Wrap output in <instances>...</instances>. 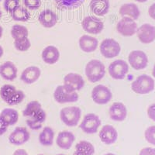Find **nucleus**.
<instances>
[{"mask_svg": "<svg viewBox=\"0 0 155 155\" xmlns=\"http://www.w3.org/2000/svg\"><path fill=\"white\" fill-rule=\"evenodd\" d=\"M76 155H94L95 147L93 144L87 140H81L75 145Z\"/></svg>", "mask_w": 155, "mask_h": 155, "instance_id": "27", "label": "nucleus"}, {"mask_svg": "<svg viewBox=\"0 0 155 155\" xmlns=\"http://www.w3.org/2000/svg\"><path fill=\"white\" fill-rule=\"evenodd\" d=\"M47 118V114L46 112L44 111V109H41V110H39L34 116L30 117V119H33V120H36V121L41 123V124H44Z\"/></svg>", "mask_w": 155, "mask_h": 155, "instance_id": "38", "label": "nucleus"}, {"mask_svg": "<svg viewBox=\"0 0 155 155\" xmlns=\"http://www.w3.org/2000/svg\"><path fill=\"white\" fill-rule=\"evenodd\" d=\"M11 17L15 21L27 22L30 18V12L28 9L19 5L11 13Z\"/></svg>", "mask_w": 155, "mask_h": 155, "instance_id": "29", "label": "nucleus"}, {"mask_svg": "<svg viewBox=\"0 0 155 155\" xmlns=\"http://www.w3.org/2000/svg\"><path fill=\"white\" fill-rule=\"evenodd\" d=\"M30 47H31V42L28 37L14 40V48L17 51L24 52V51H28Z\"/></svg>", "mask_w": 155, "mask_h": 155, "instance_id": "33", "label": "nucleus"}, {"mask_svg": "<svg viewBox=\"0 0 155 155\" xmlns=\"http://www.w3.org/2000/svg\"><path fill=\"white\" fill-rule=\"evenodd\" d=\"M109 75L115 80H123L125 78L129 71L128 64L124 60H115L108 68Z\"/></svg>", "mask_w": 155, "mask_h": 155, "instance_id": "7", "label": "nucleus"}, {"mask_svg": "<svg viewBox=\"0 0 155 155\" xmlns=\"http://www.w3.org/2000/svg\"><path fill=\"white\" fill-rule=\"evenodd\" d=\"M16 91V87L12 85H4L0 88V97L5 102L12 96V95Z\"/></svg>", "mask_w": 155, "mask_h": 155, "instance_id": "34", "label": "nucleus"}, {"mask_svg": "<svg viewBox=\"0 0 155 155\" xmlns=\"http://www.w3.org/2000/svg\"><path fill=\"white\" fill-rule=\"evenodd\" d=\"M26 123H27V127H28L30 130H41V129L42 128L43 124H41V123H39V122L33 120V119L29 118L28 120H27Z\"/></svg>", "mask_w": 155, "mask_h": 155, "instance_id": "39", "label": "nucleus"}, {"mask_svg": "<svg viewBox=\"0 0 155 155\" xmlns=\"http://www.w3.org/2000/svg\"><path fill=\"white\" fill-rule=\"evenodd\" d=\"M25 7L30 10H36L41 7V0H23Z\"/></svg>", "mask_w": 155, "mask_h": 155, "instance_id": "37", "label": "nucleus"}, {"mask_svg": "<svg viewBox=\"0 0 155 155\" xmlns=\"http://www.w3.org/2000/svg\"><path fill=\"white\" fill-rule=\"evenodd\" d=\"M41 57H42V60L44 61V63L48 64H54L59 60L60 52L56 47L50 45L43 50Z\"/></svg>", "mask_w": 155, "mask_h": 155, "instance_id": "23", "label": "nucleus"}, {"mask_svg": "<svg viewBox=\"0 0 155 155\" xmlns=\"http://www.w3.org/2000/svg\"><path fill=\"white\" fill-rule=\"evenodd\" d=\"M9 126L7 125V124L5 123L3 120V119L0 116V136L3 135L6 131H7V129Z\"/></svg>", "mask_w": 155, "mask_h": 155, "instance_id": "42", "label": "nucleus"}, {"mask_svg": "<svg viewBox=\"0 0 155 155\" xmlns=\"http://www.w3.org/2000/svg\"><path fill=\"white\" fill-rule=\"evenodd\" d=\"M119 12L123 17H129L134 20H137L140 16L139 8L134 3H125L122 5Z\"/></svg>", "mask_w": 155, "mask_h": 155, "instance_id": "24", "label": "nucleus"}, {"mask_svg": "<svg viewBox=\"0 0 155 155\" xmlns=\"http://www.w3.org/2000/svg\"><path fill=\"white\" fill-rule=\"evenodd\" d=\"M147 116L151 120L155 122V103H153L147 108Z\"/></svg>", "mask_w": 155, "mask_h": 155, "instance_id": "40", "label": "nucleus"}, {"mask_svg": "<svg viewBox=\"0 0 155 155\" xmlns=\"http://www.w3.org/2000/svg\"><path fill=\"white\" fill-rule=\"evenodd\" d=\"M56 155H64V154H63V153H58V154Z\"/></svg>", "mask_w": 155, "mask_h": 155, "instance_id": "51", "label": "nucleus"}, {"mask_svg": "<svg viewBox=\"0 0 155 155\" xmlns=\"http://www.w3.org/2000/svg\"><path fill=\"white\" fill-rule=\"evenodd\" d=\"M19 2H20L19 0H4V9L11 14L13 10L19 6Z\"/></svg>", "mask_w": 155, "mask_h": 155, "instance_id": "36", "label": "nucleus"}, {"mask_svg": "<svg viewBox=\"0 0 155 155\" xmlns=\"http://www.w3.org/2000/svg\"><path fill=\"white\" fill-rule=\"evenodd\" d=\"M4 54V50H3V48H2L1 45H0V58H2V55H3Z\"/></svg>", "mask_w": 155, "mask_h": 155, "instance_id": "45", "label": "nucleus"}, {"mask_svg": "<svg viewBox=\"0 0 155 155\" xmlns=\"http://www.w3.org/2000/svg\"><path fill=\"white\" fill-rule=\"evenodd\" d=\"M144 137L147 142L155 146V126H150L146 129Z\"/></svg>", "mask_w": 155, "mask_h": 155, "instance_id": "35", "label": "nucleus"}, {"mask_svg": "<svg viewBox=\"0 0 155 155\" xmlns=\"http://www.w3.org/2000/svg\"><path fill=\"white\" fill-rule=\"evenodd\" d=\"M41 75V71L37 66H30L25 68L20 74V80L27 85L36 82Z\"/></svg>", "mask_w": 155, "mask_h": 155, "instance_id": "18", "label": "nucleus"}, {"mask_svg": "<svg viewBox=\"0 0 155 155\" xmlns=\"http://www.w3.org/2000/svg\"><path fill=\"white\" fill-rule=\"evenodd\" d=\"M103 155H116V154H115V153H105V154H103Z\"/></svg>", "mask_w": 155, "mask_h": 155, "instance_id": "49", "label": "nucleus"}, {"mask_svg": "<svg viewBox=\"0 0 155 155\" xmlns=\"http://www.w3.org/2000/svg\"><path fill=\"white\" fill-rule=\"evenodd\" d=\"M137 24L135 20L129 17H123L116 25V30L123 37H132L137 33Z\"/></svg>", "mask_w": 155, "mask_h": 155, "instance_id": "11", "label": "nucleus"}, {"mask_svg": "<svg viewBox=\"0 0 155 155\" xmlns=\"http://www.w3.org/2000/svg\"><path fill=\"white\" fill-rule=\"evenodd\" d=\"M42 109V106H41V104L38 101H31L27 105L26 108L23 109V115L25 117H32L34 116L39 110H41Z\"/></svg>", "mask_w": 155, "mask_h": 155, "instance_id": "30", "label": "nucleus"}, {"mask_svg": "<svg viewBox=\"0 0 155 155\" xmlns=\"http://www.w3.org/2000/svg\"><path fill=\"white\" fill-rule=\"evenodd\" d=\"M136 34L142 44H149L155 41V27L149 23L141 25L137 28Z\"/></svg>", "mask_w": 155, "mask_h": 155, "instance_id": "13", "label": "nucleus"}, {"mask_svg": "<svg viewBox=\"0 0 155 155\" xmlns=\"http://www.w3.org/2000/svg\"><path fill=\"white\" fill-rule=\"evenodd\" d=\"M99 137L102 143L111 145L116 143L118 139V132L113 126L105 125L99 131Z\"/></svg>", "mask_w": 155, "mask_h": 155, "instance_id": "15", "label": "nucleus"}, {"mask_svg": "<svg viewBox=\"0 0 155 155\" xmlns=\"http://www.w3.org/2000/svg\"><path fill=\"white\" fill-rule=\"evenodd\" d=\"M100 53L104 58L111 59L120 54L121 47L116 40L113 38H106L101 42L99 45Z\"/></svg>", "mask_w": 155, "mask_h": 155, "instance_id": "4", "label": "nucleus"}, {"mask_svg": "<svg viewBox=\"0 0 155 155\" xmlns=\"http://www.w3.org/2000/svg\"><path fill=\"white\" fill-rule=\"evenodd\" d=\"M139 155H155V148L144 147L140 151Z\"/></svg>", "mask_w": 155, "mask_h": 155, "instance_id": "41", "label": "nucleus"}, {"mask_svg": "<svg viewBox=\"0 0 155 155\" xmlns=\"http://www.w3.org/2000/svg\"><path fill=\"white\" fill-rule=\"evenodd\" d=\"M11 36L14 40L27 37L29 36L28 29L23 25H13L11 29Z\"/></svg>", "mask_w": 155, "mask_h": 155, "instance_id": "31", "label": "nucleus"}, {"mask_svg": "<svg viewBox=\"0 0 155 155\" xmlns=\"http://www.w3.org/2000/svg\"><path fill=\"white\" fill-rule=\"evenodd\" d=\"M2 34H3V28L2 26H0V38L2 37Z\"/></svg>", "mask_w": 155, "mask_h": 155, "instance_id": "46", "label": "nucleus"}, {"mask_svg": "<svg viewBox=\"0 0 155 155\" xmlns=\"http://www.w3.org/2000/svg\"><path fill=\"white\" fill-rule=\"evenodd\" d=\"M37 155H44V154H43V153H39V154H37Z\"/></svg>", "mask_w": 155, "mask_h": 155, "instance_id": "52", "label": "nucleus"}, {"mask_svg": "<svg viewBox=\"0 0 155 155\" xmlns=\"http://www.w3.org/2000/svg\"><path fill=\"white\" fill-rule=\"evenodd\" d=\"M0 116L3 119L9 127L15 125L19 120V113L16 109L12 108H5L2 109L0 113Z\"/></svg>", "mask_w": 155, "mask_h": 155, "instance_id": "26", "label": "nucleus"}, {"mask_svg": "<svg viewBox=\"0 0 155 155\" xmlns=\"http://www.w3.org/2000/svg\"><path fill=\"white\" fill-rule=\"evenodd\" d=\"M128 61L130 65L135 70H143L148 64V57L143 51L136 50L130 53Z\"/></svg>", "mask_w": 155, "mask_h": 155, "instance_id": "12", "label": "nucleus"}, {"mask_svg": "<svg viewBox=\"0 0 155 155\" xmlns=\"http://www.w3.org/2000/svg\"><path fill=\"white\" fill-rule=\"evenodd\" d=\"M81 116V110L78 106H68L60 112V119L64 125L74 127L78 124Z\"/></svg>", "mask_w": 155, "mask_h": 155, "instance_id": "3", "label": "nucleus"}, {"mask_svg": "<svg viewBox=\"0 0 155 155\" xmlns=\"http://www.w3.org/2000/svg\"><path fill=\"white\" fill-rule=\"evenodd\" d=\"M12 155H29L28 153H27V151L26 150H24V149H17V150H15L14 152H13V153H12Z\"/></svg>", "mask_w": 155, "mask_h": 155, "instance_id": "44", "label": "nucleus"}, {"mask_svg": "<svg viewBox=\"0 0 155 155\" xmlns=\"http://www.w3.org/2000/svg\"><path fill=\"white\" fill-rule=\"evenodd\" d=\"M89 7L95 15L98 16H103L109 12L110 4L109 0H91Z\"/></svg>", "mask_w": 155, "mask_h": 155, "instance_id": "22", "label": "nucleus"}, {"mask_svg": "<svg viewBox=\"0 0 155 155\" xmlns=\"http://www.w3.org/2000/svg\"><path fill=\"white\" fill-rule=\"evenodd\" d=\"M1 1H2V0H0V2H1Z\"/></svg>", "mask_w": 155, "mask_h": 155, "instance_id": "54", "label": "nucleus"}, {"mask_svg": "<svg viewBox=\"0 0 155 155\" xmlns=\"http://www.w3.org/2000/svg\"><path fill=\"white\" fill-rule=\"evenodd\" d=\"M85 0H54L58 9L61 10H71L80 7Z\"/></svg>", "mask_w": 155, "mask_h": 155, "instance_id": "28", "label": "nucleus"}, {"mask_svg": "<svg viewBox=\"0 0 155 155\" xmlns=\"http://www.w3.org/2000/svg\"><path fill=\"white\" fill-rule=\"evenodd\" d=\"M109 117L116 122H123L127 116V109L125 105L120 102H114L109 107Z\"/></svg>", "mask_w": 155, "mask_h": 155, "instance_id": "16", "label": "nucleus"}, {"mask_svg": "<svg viewBox=\"0 0 155 155\" xmlns=\"http://www.w3.org/2000/svg\"><path fill=\"white\" fill-rule=\"evenodd\" d=\"M78 44L81 50L85 53H92L99 46V41L95 37L89 35H83L80 37Z\"/></svg>", "mask_w": 155, "mask_h": 155, "instance_id": "21", "label": "nucleus"}, {"mask_svg": "<svg viewBox=\"0 0 155 155\" xmlns=\"http://www.w3.org/2000/svg\"><path fill=\"white\" fill-rule=\"evenodd\" d=\"M63 85L71 92H78L85 86V80L77 73H69L64 78Z\"/></svg>", "mask_w": 155, "mask_h": 155, "instance_id": "10", "label": "nucleus"}, {"mask_svg": "<svg viewBox=\"0 0 155 155\" xmlns=\"http://www.w3.org/2000/svg\"><path fill=\"white\" fill-rule=\"evenodd\" d=\"M148 14H149V16H150L151 19L155 20V2L152 4L149 7V9H148Z\"/></svg>", "mask_w": 155, "mask_h": 155, "instance_id": "43", "label": "nucleus"}, {"mask_svg": "<svg viewBox=\"0 0 155 155\" xmlns=\"http://www.w3.org/2000/svg\"><path fill=\"white\" fill-rule=\"evenodd\" d=\"M39 23L45 28H52L58 23V16L54 11L51 9H44L38 16Z\"/></svg>", "mask_w": 155, "mask_h": 155, "instance_id": "20", "label": "nucleus"}, {"mask_svg": "<svg viewBox=\"0 0 155 155\" xmlns=\"http://www.w3.org/2000/svg\"><path fill=\"white\" fill-rule=\"evenodd\" d=\"M155 88L154 80L147 74L138 76L131 84V89L134 92L140 95H147L153 92Z\"/></svg>", "mask_w": 155, "mask_h": 155, "instance_id": "2", "label": "nucleus"}, {"mask_svg": "<svg viewBox=\"0 0 155 155\" xmlns=\"http://www.w3.org/2000/svg\"><path fill=\"white\" fill-rule=\"evenodd\" d=\"M91 95L93 102L98 105L107 104L113 98L111 90L103 85H98L94 87Z\"/></svg>", "mask_w": 155, "mask_h": 155, "instance_id": "8", "label": "nucleus"}, {"mask_svg": "<svg viewBox=\"0 0 155 155\" xmlns=\"http://www.w3.org/2000/svg\"><path fill=\"white\" fill-rule=\"evenodd\" d=\"M101 124L102 123L99 116L95 113H88L84 116L79 125V128L85 134H94L97 133Z\"/></svg>", "mask_w": 155, "mask_h": 155, "instance_id": "5", "label": "nucleus"}, {"mask_svg": "<svg viewBox=\"0 0 155 155\" xmlns=\"http://www.w3.org/2000/svg\"><path fill=\"white\" fill-rule=\"evenodd\" d=\"M104 23L96 16H85L81 21V27L88 34L92 35L99 34L104 29Z\"/></svg>", "mask_w": 155, "mask_h": 155, "instance_id": "6", "label": "nucleus"}, {"mask_svg": "<svg viewBox=\"0 0 155 155\" xmlns=\"http://www.w3.org/2000/svg\"><path fill=\"white\" fill-rule=\"evenodd\" d=\"M135 1H137V2H141V3H143V2H146L147 1H148V0H135Z\"/></svg>", "mask_w": 155, "mask_h": 155, "instance_id": "48", "label": "nucleus"}, {"mask_svg": "<svg viewBox=\"0 0 155 155\" xmlns=\"http://www.w3.org/2000/svg\"><path fill=\"white\" fill-rule=\"evenodd\" d=\"M54 99L59 104H65L77 102L79 96L78 92H70L62 85L57 87L54 92Z\"/></svg>", "mask_w": 155, "mask_h": 155, "instance_id": "9", "label": "nucleus"}, {"mask_svg": "<svg viewBox=\"0 0 155 155\" xmlns=\"http://www.w3.org/2000/svg\"><path fill=\"white\" fill-rule=\"evenodd\" d=\"M85 75L92 83L98 82L106 75V67L102 61L92 59L87 63L85 68Z\"/></svg>", "mask_w": 155, "mask_h": 155, "instance_id": "1", "label": "nucleus"}, {"mask_svg": "<svg viewBox=\"0 0 155 155\" xmlns=\"http://www.w3.org/2000/svg\"><path fill=\"white\" fill-rule=\"evenodd\" d=\"M18 69L12 61H5L0 65V76L5 81H14L17 77Z\"/></svg>", "mask_w": 155, "mask_h": 155, "instance_id": "19", "label": "nucleus"}, {"mask_svg": "<svg viewBox=\"0 0 155 155\" xmlns=\"http://www.w3.org/2000/svg\"><path fill=\"white\" fill-rule=\"evenodd\" d=\"M2 16V10H1V9H0V19H1Z\"/></svg>", "mask_w": 155, "mask_h": 155, "instance_id": "50", "label": "nucleus"}, {"mask_svg": "<svg viewBox=\"0 0 155 155\" xmlns=\"http://www.w3.org/2000/svg\"><path fill=\"white\" fill-rule=\"evenodd\" d=\"M30 134L26 127H18L9 136V143L15 146H20L30 140Z\"/></svg>", "mask_w": 155, "mask_h": 155, "instance_id": "14", "label": "nucleus"}, {"mask_svg": "<svg viewBox=\"0 0 155 155\" xmlns=\"http://www.w3.org/2000/svg\"><path fill=\"white\" fill-rule=\"evenodd\" d=\"M75 140V136L72 132L64 130L58 134L56 138V143L58 147L62 150H69L72 147Z\"/></svg>", "mask_w": 155, "mask_h": 155, "instance_id": "17", "label": "nucleus"}, {"mask_svg": "<svg viewBox=\"0 0 155 155\" xmlns=\"http://www.w3.org/2000/svg\"><path fill=\"white\" fill-rule=\"evenodd\" d=\"M152 74H153V77L155 78V64L153 67V70H152Z\"/></svg>", "mask_w": 155, "mask_h": 155, "instance_id": "47", "label": "nucleus"}, {"mask_svg": "<svg viewBox=\"0 0 155 155\" xmlns=\"http://www.w3.org/2000/svg\"><path fill=\"white\" fill-rule=\"evenodd\" d=\"M73 155H76V154H75V153H73Z\"/></svg>", "mask_w": 155, "mask_h": 155, "instance_id": "53", "label": "nucleus"}, {"mask_svg": "<svg viewBox=\"0 0 155 155\" xmlns=\"http://www.w3.org/2000/svg\"><path fill=\"white\" fill-rule=\"evenodd\" d=\"M54 139V131L51 127H45L39 135V142L41 145L50 147L53 145Z\"/></svg>", "mask_w": 155, "mask_h": 155, "instance_id": "25", "label": "nucleus"}, {"mask_svg": "<svg viewBox=\"0 0 155 155\" xmlns=\"http://www.w3.org/2000/svg\"><path fill=\"white\" fill-rule=\"evenodd\" d=\"M26 95L22 90H18L16 89V92L12 94V96L9 98L7 100V102H5L8 106H13L19 105V103H21L23 100H24Z\"/></svg>", "mask_w": 155, "mask_h": 155, "instance_id": "32", "label": "nucleus"}]
</instances>
